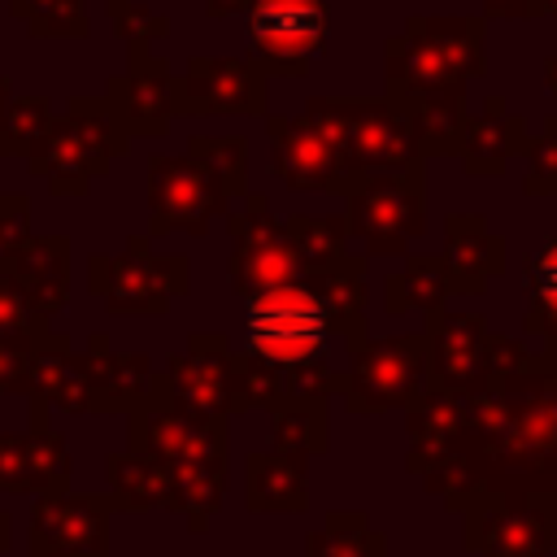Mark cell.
<instances>
[{
  "label": "cell",
  "mask_w": 557,
  "mask_h": 557,
  "mask_svg": "<svg viewBox=\"0 0 557 557\" xmlns=\"http://www.w3.org/2000/svg\"><path fill=\"white\" fill-rule=\"evenodd\" d=\"M109 500L122 513H148V509H170V470L122 448L109 453Z\"/></svg>",
  "instance_id": "27"
},
{
  "label": "cell",
  "mask_w": 557,
  "mask_h": 557,
  "mask_svg": "<svg viewBox=\"0 0 557 557\" xmlns=\"http://www.w3.org/2000/svg\"><path fill=\"white\" fill-rule=\"evenodd\" d=\"M440 261L453 278V292L483 296L487 278L505 270V239L487 226L483 213H448L444 218V248Z\"/></svg>",
  "instance_id": "20"
},
{
  "label": "cell",
  "mask_w": 557,
  "mask_h": 557,
  "mask_svg": "<svg viewBox=\"0 0 557 557\" xmlns=\"http://www.w3.org/2000/svg\"><path fill=\"white\" fill-rule=\"evenodd\" d=\"M4 270L17 278V287L35 300L44 318L70 305V239L65 235H30Z\"/></svg>",
  "instance_id": "23"
},
{
  "label": "cell",
  "mask_w": 557,
  "mask_h": 557,
  "mask_svg": "<svg viewBox=\"0 0 557 557\" xmlns=\"http://www.w3.org/2000/svg\"><path fill=\"white\" fill-rule=\"evenodd\" d=\"M248 196V139L239 135H187L183 152L148 157V239L187 231L209 235L226 205Z\"/></svg>",
  "instance_id": "1"
},
{
  "label": "cell",
  "mask_w": 557,
  "mask_h": 557,
  "mask_svg": "<svg viewBox=\"0 0 557 557\" xmlns=\"http://www.w3.org/2000/svg\"><path fill=\"white\" fill-rule=\"evenodd\" d=\"M170 96L183 117H265V74L252 57H187Z\"/></svg>",
  "instance_id": "14"
},
{
  "label": "cell",
  "mask_w": 557,
  "mask_h": 557,
  "mask_svg": "<svg viewBox=\"0 0 557 557\" xmlns=\"http://www.w3.org/2000/svg\"><path fill=\"white\" fill-rule=\"evenodd\" d=\"M226 231H231V244H235L231 261H226L235 296L248 300V296H261L270 287L305 278V265H300L283 222L274 218V209H270V200L261 191H248L244 209L226 213Z\"/></svg>",
  "instance_id": "10"
},
{
  "label": "cell",
  "mask_w": 557,
  "mask_h": 557,
  "mask_svg": "<svg viewBox=\"0 0 557 557\" xmlns=\"http://www.w3.org/2000/svg\"><path fill=\"white\" fill-rule=\"evenodd\" d=\"M244 500L252 513H300L309 505V457L261 448L244 457Z\"/></svg>",
  "instance_id": "22"
},
{
  "label": "cell",
  "mask_w": 557,
  "mask_h": 557,
  "mask_svg": "<svg viewBox=\"0 0 557 557\" xmlns=\"http://www.w3.org/2000/svg\"><path fill=\"white\" fill-rule=\"evenodd\" d=\"M131 139L117 131L113 113L96 96H74L61 117L44 131V139L30 148V174L48 183L52 196H87L91 178L109 174L113 157H122Z\"/></svg>",
  "instance_id": "5"
},
{
  "label": "cell",
  "mask_w": 557,
  "mask_h": 557,
  "mask_svg": "<svg viewBox=\"0 0 557 557\" xmlns=\"http://www.w3.org/2000/svg\"><path fill=\"white\" fill-rule=\"evenodd\" d=\"M540 74H544V87L557 96V52L553 57H544V65H540Z\"/></svg>",
  "instance_id": "43"
},
{
  "label": "cell",
  "mask_w": 557,
  "mask_h": 557,
  "mask_svg": "<svg viewBox=\"0 0 557 557\" xmlns=\"http://www.w3.org/2000/svg\"><path fill=\"white\" fill-rule=\"evenodd\" d=\"M413 135L422 157H457L461 152V131H466V96H426V100H405L396 104Z\"/></svg>",
  "instance_id": "29"
},
{
  "label": "cell",
  "mask_w": 557,
  "mask_h": 557,
  "mask_svg": "<svg viewBox=\"0 0 557 557\" xmlns=\"http://www.w3.org/2000/svg\"><path fill=\"white\" fill-rule=\"evenodd\" d=\"M283 231H287L305 274L309 270H326L339 257H348V222H344V213H318V218L292 213V218H283Z\"/></svg>",
  "instance_id": "31"
},
{
  "label": "cell",
  "mask_w": 557,
  "mask_h": 557,
  "mask_svg": "<svg viewBox=\"0 0 557 557\" xmlns=\"http://www.w3.org/2000/svg\"><path fill=\"white\" fill-rule=\"evenodd\" d=\"M30 200L22 191H4L0 196V270L17 257V248L30 239Z\"/></svg>",
  "instance_id": "38"
},
{
  "label": "cell",
  "mask_w": 557,
  "mask_h": 557,
  "mask_svg": "<svg viewBox=\"0 0 557 557\" xmlns=\"http://www.w3.org/2000/svg\"><path fill=\"white\" fill-rule=\"evenodd\" d=\"M522 292H527V331L548 344L544 357L557 366V235H548L535 252L522 257Z\"/></svg>",
  "instance_id": "28"
},
{
  "label": "cell",
  "mask_w": 557,
  "mask_h": 557,
  "mask_svg": "<svg viewBox=\"0 0 557 557\" xmlns=\"http://www.w3.org/2000/svg\"><path fill=\"white\" fill-rule=\"evenodd\" d=\"M30 396L44 400L48 409L61 413H91V392H87V370H83V348L74 352L70 339L48 335L35 348V370H30Z\"/></svg>",
  "instance_id": "24"
},
{
  "label": "cell",
  "mask_w": 557,
  "mask_h": 557,
  "mask_svg": "<svg viewBox=\"0 0 557 557\" xmlns=\"http://www.w3.org/2000/svg\"><path fill=\"white\" fill-rule=\"evenodd\" d=\"M13 548V518H9V509H0V553H9Z\"/></svg>",
  "instance_id": "42"
},
{
  "label": "cell",
  "mask_w": 557,
  "mask_h": 557,
  "mask_svg": "<svg viewBox=\"0 0 557 557\" xmlns=\"http://www.w3.org/2000/svg\"><path fill=\"white\" fill-rule=\"evenodd\" d=\"M483 13L479 17H422L413 13L400 35L387 39V100L466 96L470 78L487 74L483 57Z\"/></svg>",
  "instance_id": "2"
},
{
  "label": "cell",
  "mask_w": 557,
  "mask_h": 557,
  "mask_svg": "<svg viewBox=\"0 0 557 557\" xmlns=\"http://www.w3.org/2000/svg\"><path fill=\"white\" fill-rule=\"evenodd\" d=\"M331 339H344V326L322 300L313 274L244 300V348L239 352L265 366L326 361Z\"/></svg>",
  "instance_id": "4"
},
{
  "label": "cell",
  "mask_w": 557,
  "mask_h": 557,
  "mask_svg": "<svg viewBox=\"0 0 557 557\" xmlns=\"http://www.w3.org/2000/svg\"><path fill=\"white\" fill-rule=\"evenodd\" d=\"M30 400V431H0V492L9 496H44L61 492L74 474V457L61 431L48 422V405Z\"/></svg>",
  "instance_id": "15"
},
{
  "label": "cell",
  "mask_w": 557,
  "mask_h": 557,
  "mask_svg": "<svg viewBox=\"0 0 557 557\" xmlns=\"http://www.w3.org/2000/svg\"><path fill=\"white\" fill-rule=\"evenodd\" d=\"M387 540L366 527V513H326L318 531L305 535V557H383Z\"/></svg>",
  "instance_id": "32"
},
{
  "label": "cell",
  "mask_w": 557,
  "mask_h": 557,
  "mask_svg": "<svg viewBox=\"0 0 557 557\" xmlns=\"http://www.w3.org/2000/svg\"><path fill=\"white\" fill-rule=\"evenodd\" d=\"M52 100L48 96H13L0 126V157H30V148L52 126Z\"/></svg>",
  "instance_id": "34"
},
{
  "label": "cell",
  "mask_w": 557,
  "mask_h": 557,
  "mask_svg": "<svg viewBox=\"0 0 557 557\" xmlns=\"http://www.w3.org/2000/svg\"><path fill=\"white\" fill-rule=\"evenodd\" d=\"M109 492H44L30 505V548H57L70 557H109Z\"/></svg>",
  "instance_id": "16"
},
{
  "label": "cell",
  "mask_w": 557,
  "mask_h": 557,
  "mask_svg": "<svg viewBox=\"0 0 557 557\" xmlns=\"http://www.w3.org/2000/svg\"><path fill=\"white\" fill-rule=\"evenodd\" d=\"M48 318L35 309V300L17 287V278L9 270H0V339L4 344H44Z\"/></svg>",
  "instance_id": "35"
},
{
  "label": "cell",
  "mask_w": 557,
  "mask_h": 557,
  "mask_svg": "<svg viewBox=\"0 0 557 557\" xmlns=\"http://www.w3.org/2000/svg\"><path fill=\"white\" fill-rule=\"evenodd\" d=\"M109 22H113V30L122 35V44H126L131 61L148 57V44H152V39H161V35L170 30L165 13H152V9H148V4H139V0H109Z\"/></svg>",
  "instance_id": "36"
},
{
  "label": "cell",
  "mask_w": 557,
  "mask_h": 557,
  "mask_svg": "<svg viewBox=\"0 0 557 557\" xmlns=\"http://www.w3.org/2000/svg\"><path fill=\"white\" fill-rule=\"evenodd\" d=\"M326 144L335 148V161L344 170V178H361V174H383V170H409L422 165V148L418 135L409 126V117L383 96V100H339V96H309L305 113Z\"/></svg>",
  "instance_id": "3"
},
{
  "label": "cell",
  "mask_w": 557,
  "mask_h": 557,
  "mask_svg": "<svg viewBox=\"0 0 557 557\" xmlns=\"http://www.w3.org/2000/svg\"><path fill=\"white\" fill-rule=\"evenodd\" d=\"M9 100H13V78L0 70V126H4V109H9Z\"/></svg>",
  "instance_id": "44"
},
{
  "label": "cell",
  "mask_w": 557,
  "mask_h": 557,
  "mask_svg": "<svg viewBox=\"0 0 557 557\" xmlns=\"http://www.w3.org/2000/svg\"><path fill=\"white\" fill-rule=\"evenodd\" d=\"M531 148V131H527V117L522 113H509L500 96H487L483 109L474 117H466V131H461V165L466 174L474 178H487V174H500L513 157H527Z\"/></svg>",
  "instance_id": "21"
},
{
  "label": "cell",
  "mask_w": 557,
  "mask_h": 557,
  "mask_svg": "<svg viewBox=\"0 0 557 557\" xmlns=\"http://www.w3.org/2000/svg\"><path fill=\"white\" fill-rule=\"evenodd\" d=\"M527 196H557V113L544 117L540 139L527 148V174H522Z\"/></svg>",
  "instance_id": "37"
},
{
  "label": "cell",
  "mask_w": 557,
  "mask_h": 557,
  "mask_svg": "<svg viewBox=\"0 0 557 557\" xmlns=\"http://www.w3.org/2000/svg\"><path fill=\"white\" fill-rule=\"evenodd\" d=\"M35 348L39 344H4L0 339V392L4 396H30Z\"/></svg>",
  "instance_id": "39"
},
{
  "label": "cell",
  "mask_w": 557,
  "mask_h": 557,
  "mask_svg": "<svg viewBox=\"0 0 557 557\" xmlns=\"http://www.w3.org/2000/svg\"><path fill=\"white\" fill-rule=\"evenodd\" d=\"M170 470V513H183L187 531H205L209 518L222 509L226 500V483H231V461L226 457H209V461H191V466H165Z\"/></svg>",
  "instance_id": "25"
},
{
  "label": "cell",
  "mask_w": 557,
  "mask_h": 557,
  "mask_svg": "<svg viewBox=\"0 0 557 557\" xmlns=\"http://www.w3.org/2000/svg\"><path fill=\"white\" fill-rule=\"evenodd\" d=\"M30 557H70V553H57V548H30Z\"/></svg>",
  "instance_id": "46"
},
{
  "label": "cell",
  "mask_w": 557,
  "mask_h": 557,
  "mask_svg": "<svg viewBox=\"0 0 557 557\" xmlns=\"http://www.w3.org/2000/svg\"><path fill=\"white\" fill-rule=\"evenodd\" d=\"M431 387L440 392H474L500 379L531 370L540 357H527L518 339H500L487 331L479 313H431Z\"/></svg>",
  "instance_id": "7"
},
{
  "label": "cell",
  "mask_w": 557,
  "mask_h": 557,
  "mask_svg": "<svg viewBox=\"0 0 557 557\" xmlns=\"http://www.w3.org/2000/svg\"><path fill=\"white\" fill-rule=\"evenodd\" d=\"M83 370H87L91 413H131V409H139L148 400L152 374H157L148 352H117L104 331L87 335Z\"/></svg>",
  "instance_id": "19"
},
{
  "label": "cell",
  "mask_w": 557,
  "mask_h": 557,
  "mask_svg": "<svg viewBox=\"0 0 557 557\" xmlns=\"http://www.w3.org/2000/svg\"><path fill=\"white\" fill-rule=\"evenodd\" d=\"M152 392L200 418L235 413V348L222 331H191L183 352H170L165 370L152 374Z\"/></svg>",
  "instance_id": "12"
},
{
  "label": "cell",
  "mask_w": 557,
  "mask_h": 557,
  "mask_svg": "<svg viewBox=\"0 0 557 557\" xmlns=\"http://www.w3.org/2000/svg\"><path fill=\"white\" fill-rule=\"evenodd\" d=\"M209 17H235V13H248L252 0H200Z\"/></svg>",
  "instance_id": "41"
},
{
  "label": "cell",
  "mask_w": 557,
  "mask_h": 557,
  "mask_svg": "<svg viewBox=\"0 0 557 557\" xmlns=\"http://www.w3.org/2000/svg\"><path fill=\"white\" fill-rule=\"evenodd\" d=\"M326 400H283L270 409V448L296 453V457H322L326 453Z\"/></svg>",
  "instance_id": "30"
},
{
  "label": "cell",
  "mask_w": 557,
  "mask_h": 557,
  "mask_svg": "<svg viewBox=\"0 0 557 557\" xmlns=\"http://www.w3.org/2000/svg\"><path fill=\"white\" fill-rule=\"evenodd\" d=\"M453 296V278H448V270H444V261H440V252L431 257V252H409L405 257V265L387 278V287H383V305H387V313H440L444 309V300Z\"/></svg>",
  "instance_id": "26"
},
{
  "label": "cell",
  "mask_w": 557,
  "mask_h": 557,
  "mask_svg": "<svg viewBox=\"0 0 557 557\" xmlns=\"http://www.w3.org/2000/svg\"><path fill=\"white\" fill-rule=\"evenodd\" d=\"M87 292L117 318H161L174 296L191 292V261L183 252L157 257L148 235H131L126 252L87 257Z\"/></svg>",
  "instance_id": "6"
},
{
  "label": "cell",
  "mask_w": 557,
  "mask_h": 557,
  "mask_svg": "<svg viewBox=\"0 0 557 557\" xmlns=\"http://www.w3.org/2000/svg\"><path fill=\"white\" fill-rule=\"evenodd\" d=\"M431 387V344L426 331L418 335H387L366 339L357 352H348L344 374V405L352 413H383V409H409Z\"/></svg>",
  "instance_id": "9"
},
{
  "label": "cell",
  "mask_w": 557,
  "mask_h": 557,
  "mask_svg": "<svg viewBox=\"0 0 557 557\" xmlns=\"http://www.w3.org/2000/svg\"><path fill=\"white\" fill-rule=\"evenodd\" d=\"M487 17H531V0H483V22Z\"/></svg>",
  "instance_id": "40"
},
{
  "label": "cell",
  "mask_w": 557,
  "mask_h": 557,
  "mask_svg": "<svg viewBox=\"0 0 557 557\" xmlns=\"http://www.w3.org/2000/svg\"><path fill=\"white\" fill-rule=\"evenodd\" d=\"M348 235L366 244V257H405L426 231V178L422 165L361 174L348 187Z\"/></svg>",
  "instance_id": "8"
},
{
  "label": "cell",
  "mask_w": 557,
  "mask_h": 557,
  "mask_svg": "<svg viewBox=\"0 0 557 557\" xmlns=\"http://www.w3.org/2000/svg\"><path fill=\"white\" fill-rule=\"evenodd\" d=\"M9 17L26 22L30 39H87V0H9Z\"/></svg>",
  "instance_id": "33"
},
{
  "label": "cell",
  "mask_w": 557,
  "mask_h": 557,
  "mask_svg": "<svg viewBox=\"0 0 557 557\" xmlns=\"http://www.w3.org/2000/svg\"><path fill=\"white\" fill-rule=\"evenodd\" d=\"M174 70L165 57H139L126 65V74H113L104 87V104L126 139L135 135H165L174 122V96H170Z\"/></svg>",
  "instance_id": "18"
},
{
  "label": "cell",
  "mask_w": 557,
  "mask_h": 557,
  "mask_svg": "<svg viewBox=\"0 0 557 557\" xmlns=\"http://www.w3.org/2000/svg\"><path fill=\"white\" fill-rule=\"evenodd\" d=\"M244 22L248 57L265 78H300L309 57L322 52L331 35L326 0H252Z\"/></svg>",
  "instance_id": "11"
},
{
  "label": "cell",
  "mask_w": 557,
  "mask_h": 557,
  "mask_svg": "<svg viewBox=\"0 0 557 557\" xmlns=\"http://www.w3.org/2000/svg\"><path fill=\"white\" fill-rule=\"evenodd\" d=\"M265 135H270V157L274 174L292 191H335L348 196L352 178H344L335 148L309 117H274L265 113Z\"/></svg>",
  "instance_id": "17"
},
{
  "label": "cell",
  "mask_w": 557,
  "mask_h": 557,
  "mask_svg": "<svg viewBox=\"0 0 557 557\" xmlns=\"http://www.w3.org/2000/svg\"><path fill=\"white\" fill-rule=\"evenodd\" d=\"M531 17H557V0H531Z\"/></svg>",
  "instance_id": "45"
},
{
  "label": "cell",
  "mask_w": 557,
  "mask_h": 557,
  "mask_svg": "<svg viewBox=\"0 0 557 557\" xmlns=\"http://www.w3.org/2000/svg\"><path fill=\"white\" fill-rule=\"evenodd\" d=\"M126 448L157 466H191V461L226 457L231 440H226V418H200L148 392V400L126 413Z\"/></svg>",
  "instance_id": "13"
}]
</instances>
